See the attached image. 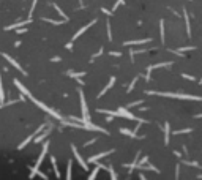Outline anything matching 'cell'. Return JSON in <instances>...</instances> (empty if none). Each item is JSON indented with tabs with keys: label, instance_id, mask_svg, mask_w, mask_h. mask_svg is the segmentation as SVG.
I'll list each match as a JSON object with an SVG mask.
<instances>
[{
	"label": "cell",
	"instance_id": "obj_47",
	"mask_svg": "<svg viewBox=\"0 0 202 180\" xmlns=\"http://www.w3.org/2000/svg\"><path fill=\"white\" fill-rule=\"evenodd\" d=\"M117 3H123L125 5V0H117Z\"/></svg>",
	"mask_w": 202,
	"mask_h": 180
},
{
	"label": "cell",
	"instance_id": "obj_11",
	"mask_svg": "<svg viewBox=\"0 0 202 180\" xmlns=\"http://www.w3.org/2000/svg\"><path fill=\"white\" fill-rule=\"evenodd\" d=\"M95 22H96V19H93V21H92V22H89V24H87V25H84V27H82V29H81V30H77V32L74 33V36H73V41H74V40H76V38H79V36H81V35H82V33H84V32H85V30H89V27H92V25H93V24H95Z\"/></svg>",
	"mask_w": 202,
	"mask_h": 180
},
{
	"label": "cell",
	"instance_id": "obj_37",
	"mask_svg": "<svg viewBox=\"0 0 202 180\" xmlns=\"http://www.w3.org/2000/svg\"><path fill=\"white\" fill-rule=\"evenodd\" d=\"M175 177L177 179L180 177V164H178V163H177V166H175Z\"/></svg>",
	"mask_w": 202,
	"mask_h": 180
},
{
	"label": "cell",
	"instance_id": "obj_18",
	"mask_svg": "<svg viewBox=\"0 0 202 180\" xmlns=\"http://www.w3.org/2000/svg\"><path fill=\"white\" fill-rule=\"evenodd\" d=\"M50 163H52V168H54V174H55L57 179H60V172H59V166H57V161L54 156H50Z\"/></svg>",
	"mask_w": 202,
	"mask_h": 180
},
{
	"label": "cell",
	"instance_id": "obj_10",
	"mask_svg": "<svg viewBox=\"0 0 202 180\" xmlns=\"http://www.w3.org/2000/svg\"><path fill=\"white\" fill-rule=\"evenodd\" d=\"M114 150H107V152H103V153H98V155H93V156H90V158H87V161L89 163H95V161H100L101 158H104V156H107V155H111Z\"/></svg>",
	"mask_w": 202,
	"mask_h": 180
},
{
	"label": "cell",
	"instance_id": "obj_14",
	"mask_svg": "<svg viewBox=\"0 0 202 180\" xmlns=\"http://www.w3.org/2000/svg\"><path fill=\"white\" fill-rule=\"evenodd\" d=\"M139 156H141V152H137V153H136V158H134V161L131 163V164H123V166H125V168H128V169H130V171H128V172H130V174H131V172L134 171V168H136L137 161H139Z\"/></svg>",
	"mask_w": 202,
	"mask_h": 180
},
{
	"label": "cell",
	"instance_id": "obj_15",
	"mask_svg": "<svg viewBox=\"0 0 202 180\" xmlns=\"http://www.w3.org/2000/svg\"><path fill=\"white\" fill-rule=\"evenodd\" d=\"M183 18H185V21H186V35H188V38H191V25H190V16H188L186 10H183Z\"/></svg>",
	"mask_w": 202,
	"mask_h": 180
},
{
	"label": "cell",
	"instance_id": "obj_13",
	"mask_svg": "<svg viewBox=\"0 0 202 180\" xmlns=\"http://www.w3.org/2000/svg\"><path fill=\"white\" fill-rule=\"evenodd\" d=\"M149 41H152L150 38H144V40H134V41H125L123 44L125 46H136V44H145Z\"/></svg>",
	"mask_w": 202,
	"mask_h": 180
},
{
	"label": "cell",
	"instance_id": "obj_30",
	"mask_svg": "<svg viewBox=\"0 0 202 180\" xmlns=\"http://www.w3.org/2000/svg\"><path fill=\"white\" fill-rule=\"evenodd\" d=\"M107 171H109V174H111V179L115 180L117 177H119V175H117L115 172H114V168H112V166H107Z\"/></svg>",
	"mask_w": 202,
	"mask_h": 180
},
{
	"label": "cell",
	"instance_id": "obj_41",
	"mask_svg": "<svg viewBox=\"0 0 202 180\" xmlns=\"http://www.w3.org/2000/svg\"><path fill=\"white\" fill-rule=\"evenodd\" d=\"M76 82H77V84H81V85H84V84H85V82H84L81 78H76Z\"/></svg>",
	"mask_w": 202,
	"mask_h": 180
},
{
	"label": "cell",
	"instance_id": "obj_20",
	"mask_svg": "<svg viewBox=\"0 0 202 180\" xmlns=\"http://www.w3.org/2000/svg\"><path fill=\"white\" fill-rule=\"evenodd\" d=\"M49 133H50V130H46L44 133H41L40 136H36V138H35V142H36V144H40V142H41L44 138H48V136H49Z\"/></svg>",
	"mask_w": 202,
	"mask_h": 180
},
{
	"label": "cell",
	"instance_id": "obj_31",
	"mask_svg": "<svg viewBox=\"0 0 202 180\" xmlns=\"http://www.w3.org/2000/svg\"><path fill=\"white\" fill-rule=\"evenodd\" d=\"M183 163H185V164H188V166H193V168H201L199 163H196V161H188V160H183Z\"/></svg>",
	"mask_w": 202,
	"mask_h": 180
},
{
	"label": "cell",
	"instance_id": "obj_42",
	"mask_svg": "<svg viewBox=\"0 0 202 180\" xmlns=\"http://www.w3.org/2000/svg\"><path fill=\"white\" fill-rule=\"evenodd\" d=\"M183 78L185 79H190V81H194V78H193V76H190V74H183Z\"/></svg>",
	"mask_w": 202,
	"mask_h": 180
},
{
	"label": "cell",
	"instance_id": "obj_12",
	"mask_svg": "<svg viewBox=\"0 0 202 180\" xmlns=\"http://www.w3.org/2000/svg\"><path fill=\"white\" fill-rule=\"evenodd\" d=\"M29 22H32V18L25 19V21H21V22H16V24H13V25H8V27H5V30H14L18 27H24V25L29 24Z\"/></svg>",
	"mask_w": 202,
	"mask_h": 180
},
{
	"label": "cell",
	"instance_id": "obj_48",
	"mask_svg": "<svg viewBox=\"0 0 202 180\" xmlns=\"http://www.w3.org/2000/svg\"><path fill=\"white\" fill-rule=\"evenodd\" d=\"M196 117H199V119H202V114H197V115H196Z\"/></svg>",
	"mask_w": 202,
	"mask_h": 180
},
{
	"label": "cell",
	"instance_id": "obj_45",
	"mask_svg": "<svg viewBox=\"0 0 202 180\" xmlns=\"http://www.w3.org/2000/svg\"><path fill=\"white\" fill-rule=\"evenodd\" d=\"M174 155H175L177 158H180V156H182V153H180V152H177V150H175V152H174Z\"/></svg>",
	"mask_w": 202,
	"mask_h": 180
},
{
	"label": "cell",
	"instance_id": "obj_9",
	"mask_svg": "<svg viewBox=\"0 0 202 180\" xmlns=\"http://www.w3.org/2000/svg\"><path fill=\"white\" fill-rule=\"evenodd\" d=\"M134 169H136V171H153V172H161L158 168H155V166H152V164H147V163H145V164H136V168H134Z\"/></svg>",
	"mask_w": 202,
	"mask_h": 180
},
{
	"label": "cell",
	"instance_id": "obj_19",
	"mask_svg": "<svg viewBox=\"0 0 202 180\" xmlns=\"http://www.w3.org/2000/svg\"><path fill=\"white\" fill-rule=\"evenodd\" d=\"M169 134H171V130H169V123H164V142L169 144Z\"/></svg>",
	"mask_w": 202,
	"mask_h": 180
},
{
	"label": "cell",
	"instance_id": "obj_1",
	"mask_svg": "<svg viewBox=\"0 0 202 180\" xmlns=\"http://www.w3.org/2000/svg\"><path fill=\"white\" fill-rule=\"evenodd\" d=\"M147 95H158V96H166V98H180V100H194V101H202V96L196 95H185V93H171V92H149Z\"/></svg>",
	"mask_w": 202,
	"mask_h": 180
},
{
	"label": "cell",
	"instance_id": "obj_28",
	"mask_svg": "<svg viewBox=\"0 0 202 180\" xmlns=\"http://www.w3.org/2000/svg\"><path fill=\"white\" fill-rule=\"evenodd\" d=\"M98 172H100V166H96V168H95V169H93V171H92V174L89 175V179H90V180H93V179L96 177V175H98Z\"/></svg>",
	"mask_w": 202,
	"mask_h": 180
},
{
	"label": "cell",
	"instance_id": "obj_22",
	"mask_svg": "<svg viewBox=\"0 0 202 180\" xmlns=\"http://www.w3.org/2000/svg\"><path fill=\"white\" fill-rule=\"evenodd\" d=\"M120 133H122V134H125V136H131V138H136V133L130 131V130H126V128H120Z\"/></svg>",
	"mask_w": 202,
	"mask_h": 180
},
{
	"label": "cell",
	"instance_id": "obj_5",
	"mask_svg": "<svg viewBox=\"0 0 202 180\" xmlns=\"http://www.w3.org/2000/svg\"><path fill=\"white\" fill-rule=\"evenodd\" d=\"M71 150H73V155H74V158H76V161L79 163L81 166H82V169L84 171H89V166H87V163L84 161V158L79 155V152H77V149H76V145H71Z\"/></svg>",
	"mask_w": 202,
	"mask_h": 180
},
{
	"label": "cell",
	"instance_id": "obj_38",
	"mask_svg": "<svg viewBox=\"0 0 202 180\" xmlns=\"http://www.w3.org/2000/svg\"><path fill=\"white\" fill-rule=\"evenodd\" d=\"M27 32V29H24V27H18L16 29V33H19V35H21V33H25Z\"/></svg>",
	"mask_w": 202,
	"mask_h": 180
},
{
	"label": "cell",
	"instance_id": "obj_43",
	"mask_svg": "<svg viewBox=\"0 0 202 180\" xmlns=\"http://www.w3.org/2000/svg\"><path fill=\"white\" fill-rule=\"evenodd\" d=\"M101 11H103L104 14H111V11H109V10H106V8H101Z\"/></svg>",
	"mask_w": 202,
	"mask_h": 180
},
{
	"label": "cell",
	"instance_id": "obj_26",
	"mask_svg": "<svg viewBox=\"0 0 202 180\" xmlns=\"http://www.w3.org/2000/svg\"><path fill=\"white\" fill-rule=\"evenodd\" d=\"M160 30H161V43L164 44V21H160Z\"/></svg>",
	"mask_w": 202,
	"mask_h": 180
},
{
	"label": "cell",
	"instance_id": "obj_23",
	"mask_svg": "<svg viewBox=\"0 0 202 180\" xmlns=\"http://www.w3.org/2000/svg\"><path fill=\"white\" fill-rule=\"evenodd\" d=\"M5 101V93H3V82H2V74H0V103Z\"/></svg>",
	"mask_w": 202,
	"mask_h": 180
},
{
	"label": "cell",
	"instance_id": "obj_36",
	"mask_svg": "<svg viewBox=\"0 0 202 180\" xmlns=\"http://www.w3.org/2000/svg\"><path fill=\"white\" fill-rule=\"evenodd\" d=\"M147 161H149V156H144V158H141V161H137V164H145Z\"/></svg>",
	"mask_w": 202,
	"mask_h": 180
},
{
	"label": "cell",
	"instance_id": "obj_39",
	"mask_svg": "<svg viewBox=\"0 0 202 180\" xmlns=\"http://www.w3.org/2000/svg\"><path fill=\"white\" fill-rule=\"evenodd\" d=\"M109 54L112 55V57H122V52H114V51H111Z\"/></svg>",
	"mask_w": 202,
	"mask_h": 180
},
{
	"label": "cell",
	"instance_id": "obj_6",
	"mask_svg": "<svg viewBox=\"0 0 202 180\" xmlns=\"http://www.w3.org/2000/svg\"><path fill=\"white\" fill-rule=\"evenodd\" d=\"M171 65H172V62H166V63H156V65H150L149 68H147V76H145L147 82H150V74H152V71H153V70L160 68V66H171Z\"/></svg>",
	"mask_w": 202,
	"mask_h": 180
},
{
	"label": "cell",
	"instance_id": "obj_34",
	"mask_svg": "<svg viewBox=\"0 0 202 180\" xmlns=\"http://www.w3.org/2000/svg\"><path fill=\"white\" fill-rule=\"evenodd\" d=\"M139 104H142V100H137V101H133V103H130V104H128L126 108H133V106H139Z\"/></svg>",
	"mask_w": 202,
	"mask_h": 180
},
{
	"label": "cell",
	"instance_id": "obj_49",
	"mask_svg": "<svg viewBox=\"0 0 202 180\" xmlns=\"http://www.w3.org/2000/svg\"><path fill=\"white\" fill-rule=\"evenodd\" d=\"M199 179H202V174H201V175H199Z\"/></svg>",
	"mask_w": 202,
	"mask_h": 180
},
{
	"label": "cell",
	"instance_id": "obj_17",
	"mask_svg": "<svg viewBox=\"0 0 202 180\" xmlns=\"http://www.w3.org/2000/svg\"><path fill=\"white\" fill-rule=\"evenodd\" d=\"M98 114H106V115H112V117H120L117 111H106V109H96Z\"/></svg>",
	"mask_w": 202,
	"mask_h": 180
},
{
	"label": "cell",
	"instance_id": "obj_2",
	"mask_svg": "<svg viewBox=\"0 0 202 180\" xmlns=\"http://www.w3.org/2000/svg\"><path fill=\"white\" fill-rule=\"evenodd\" d=\"M27 98H29V100H30V101H33V103H35V104H36V106H38V108H40V109H43V111H44V112H48V114H49V115H52V117H55V119H59V120H60V119H62V115H60V114H59V112H57V111H54V109H50V108H48V106H46V104H44V103H41V101H38V100H36V98H35V96H33V95H32V93H29V95H27Z\"/></svg>",
	"mask_w": 202,
	"mask_h": 180
},
{
	"label": "cell",
	"instance_id": "obj_21",
	"mask_svg": "<svg viewBox=\"0 0 202 180\" xmlns=\"http://www.w3.org/2000/svg\"><path fill=\"white\" fill-rule=\"evenodd\" d=\"M52 6H54V8H55V10H57V13H59V14H60V16H62V18H63V19H65V21H68V16H66V14H65V13H63V11H62V8H60V6H59V5H57V3H52Z\"/></svg>",
	"mask_w": 202,
	"mask_h": 180
},
{
	"label": "cell",
	"instance_id": "obj_29",
	"mask_svg": "<svg viewBox=\"0 0 202 180\" xmlns=\"http://www.w3.org/2000/svg\"><path fill=\"white\" fill-rule=\"evenodd\" d=\"M106 29H107V38H109V41H112V32H111V22L109 21L106 22Z\"/></svg>",
	"mask_w": 202,
	"mask_h": 180
},
{
	"label": "cell",
	"instance_id": "obj_40",
	"mask_svg": "<svg viewBox=\"0 0 202 180\" xmlns=\"http://www.w3.org/2000/svg\"><path fill=\"white\" fill-rule=\"evenodd\" d=\"M93 142H96V139H90L89 142H85V144H84V147H89V145H92Z\"/></svg>",
	"mask_w": 202,
	"mask_h": 180
},
{
	"label": "cell",
	"instance_id": "obj_32",
	"mask_svg": "<svg viewBox=\"0 0 202 180\" xmlns=\"http://www.w3.org/2000/svg\"><path fill=\"white\" fill-rule=\"evenodd\" d=\"M136 82H137V78H134V79H133V82H130V85H128V89H126V92H128V93H130L131 90L134 89V85H136Z\"/></svg>",
	"mask_w": 202,
	"mask_h": 180
},
{
	"label": "cell",
	"instance_id": "obj_50",
	"mask_svg": "<svg viewBox=\"0 0 202 180\" xmlns=\"http://www.w3.org/2000/svg\"><path fill=\"white\" fill-rule=\"evenodd\" d=\"M199 84H202V79H201V82H199Z\"/></svg>",
	"mask_w": 202,
	"mask_h": 180
},
{
	"label": "cell",
	"instance_id": "obj_33",
	"mask_svg": "<svg viewBox=\"0 0 202 180\" xmlns=\"http://www.w3.org/2000/svg\"><path fill=\"white\" fill-rule=\"evenodd\" d=\"M36 3H38V0H33V2H32V8H30V11H29V18H32L33 11H35V6H36Z\"/></svg>",
	"mask_w": 202,
	"mask_h": 180
},
{
	"label": "cell",
	"instance_id": "obj_35",
	"mask_svg": "<svg viewBox=\"0 0 202 180\" xmlns=\"http://www.w3.org/2000/svg\"><path fill=\"white\" fill-rule=\"evenodd\" d=\"M193 49H196L194 46H186V48H182L180 52H185V51H193Z\"/></svg>",
	"mask_w": 202,
	"mask_h": 180
},
{
	"label": "cell",
	"instance_id": "obj_46",
	"mask_svg": "<svg viewBox=\"0 0 202 180\" xmlns=\"http://www.w3.org/2000/svg\"><path fill=\"white\" fill-rule=\"evenodd\" d=\"M52 62H60V57H52Z\"/></svg>",
	"mask_w": 202,
	"mask_h": 180
},
{
	"label": "cell",
	"instance_id": "obj_4",
	"mask_svg": "<svg viewBox=\"0 0 202 180\" xmlns=\"http://www.w3.org/2000/svg\"><path fill=\"white\" fill-rule=\"evenodd\" d=\"M48 149H49V142H44V145H43V150H41V153H40V158L36 160V164L32 168V172H35L36 169H40V166H41V163H43V160H44L46 153H48Z\"/></svg>",
	"mask_w": 202,
	"mask_h": 180
},
{
	"label": "cell",
	"instance_id": "obj_8",
	"mask_svg": "<svg viewBox=\"0 0 202 180\" xmlns=\"http://www.w3.org/2000/svg\"><path fill=\"white\" fill-rule=\"evenodd\" d=\"M2 55H3V59H5V60H6V62H10V63H11V65H13V66H14V68H18V70H19V71H21V73H22V74H25V70H22V66H21V65H19V63H18V62H16V60H14V59H13V57H10V55H8V54H2Z\"/></svg>",
	"mask_w": 202,
	"mask_h": 180
},
{
	"label": "cell",
	"instance_id": "obj_7",
	"mask_svg": "<svg viewBox=\"0 0 202 180\" xmlns=\"http://www.w3.org/2000/svg\"><path fill=\"white\" fill-rule=\"evenodd\" d=\"M43 130H44V125H41V126H40V128H38V130H36V131H35V133H32V134H30V136H29V138H27V139H25V141H24V142H22V144H21V145H18V149H19V150H22V149H25V145H27V144H29V142H30V141H32V139H33V138H35V136H36V134H38V133H41V131H43Z\"/></svg>",
	"mask_w": 202,
	"mask_h": 180
},
{
	"label": "cell",
	"instance_id": "obj_24",
	"mask_svg": "<svg viewBox=\"0 0 202 180\" xmlns=\"http://www.w3.org/2000/svg\"><path fill=\"white\" fill-rule=\"evenodd\" d=\"M43 21H44V22H50V24H54V25H60V24H63V22H66L65 19H63V21H54V19H49V18H44Z\"/></svg>",
	"mask_w": 202,
	"mask_h": 180
},
{
	"label": "cell",
	"instance_id": "obj_16",
	"mask_svg": "<svg viewBox=\"0 0 202 180\" xmlns=\"http://www.w3.org/2000/svg\"><path fill=\"white\" fill-rule=\"evenodd\" d=\"M114 84H115V78H114V76H112V78H111V79H109V84H107V85H106V87H104V89H103V90H101V92H100V95H98V98H101V96H103V95H104V93H106V92H107V90H109L111 87H112V85H114Z\"/></svg>",
	"mask_w": 202,
	"mask_h": 180
},
{
	"label": "cell",
	"instance_id": "obj_25",
	"mask_svg": "<svg viewBox=\"0 0 202 180\" xmlns=\"http://www.w3.org/2000/svg\"><path fill=\"white\" fill-rule=\"evenodd\" d=\"M71 166H73V161L70 160L68 164H66V179H71Z\"/></svg>",
	"mask_w": 202,
	"mask_h": 180
},
{
	"label": "cell",
	"instance_id": "obj_27",
	"mask_svg": "<svg viewBox=\"0 0 202 180\" xmlns=\"http://www.w3.org/2000/svg\"><path fill=\"white\" fill-rule=\"evenodd\" d=\"M188 133H193V130L191 128H186V130H177V131H174V134H188Z\"/></svg>",
	"mask_w": 202,
	"mask_h": 180
},
{
	"label": "cell",
	"instance_id": "obj_3",
	"mask_svg": "<svg viewBox=\"0 0 202 180\" xmlns=\"http://www.w3.org/2000/svg\"><path fill=\"white\" fill-rule=\"evenodd\" d=\"M117 112H119V115H120V117H123V119L137 120L139 123H149V120H145V119H137L136 115H133L130 111H128V108H119V109H117Z\"/></svg>",
	"mask_w": 202,
	"mask_h": 180
},
{
	"label": "cell",
	"instance_id": "obj_44",
	"mask_svg": "<svg viewBox=\"0 0 202 180\" xmlns=\"http://www.w3.org/2000/svg\"><path fill=\"white\" fill-rule=\"evenodd\" d=\"M71 48H73V41L66 43V49H71Z\"/></svg>",
	"mask_w": 202,
	"mask_h": 180
}]
</instances>
